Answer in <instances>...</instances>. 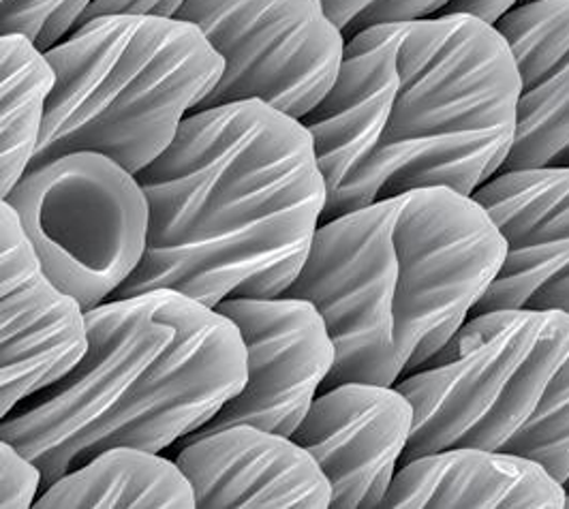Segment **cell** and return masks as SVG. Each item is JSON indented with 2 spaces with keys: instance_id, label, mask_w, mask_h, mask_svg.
Returning a JSON list of instances; mask_svg holds the SVG:
<instances>
[{
  "instance_id": "1",
  "label": "cell",
  "mask_w": 569,
  "mask_h": 509,
  "mask_svg": "<svg viewBox=\"0 0 569 509\" xmlns=\"http://www.w3.org/2000/svg\"><path fill=\"white\" fill-rule=\"evenodd\" d=\"M520 73L482 18L441 13L347 41L341 73L302 122L328 184L321 223L416 189L473 196L503 168Z\"/></svg>"
},
{
  "instance_id": "2",
  "label": "cell",
  "mask_w": 569,
  "mask_h": 509,
  "mask_svg": "<svg viewBox=\"0 0 569 509\" xmlns=\"http://www.w3.org/2000/svg\"><path fill=\"white\" fill-rule=\"evenodd\" d=\"M138 178L150 201L148 251L112 300L173 289L217 309L283 296L328 203L309 127L259 101L187 116Z\"/></svg>"
},
{
  "instance_id": "3",
  "label": "cell",
  "mask_w": 569,
  "mask_h": 509,
  "mask_svg": "<svg viewBox=\"0 0 569 509\" xmlns=\"http://www.w3.org/2000/svg\"><path fill=\"white\" fill-rule=\"evenodd\" d=\"M506 259L485 206L448 187L416 189L321 223L289 298L313 302L337 347L321 390L397 386L471 317Z\"/></svg>"
},
{
  "instance_id": "4",
  "label": "cell",
  "mask_w": 569,
  "mask_h": 509,
  "mask_svg": "<svg viewBox=\"0 0 569 509\" xmlns=\"http://www.w3.org/2000/svg\"><path fill=\"white\" fill-rule=\"evenodd\" d=\"M82 362L41 400L2 418V441L43 471V488L112 448L168 450L247 383V347L228 315L173 289L90 311Z\"/></svg>"
},
{
  "instance_id": "5",
  "label": "cell",
  "mask_w": 569,
  "mask_h": 509,
  "mask_svg": "<svg viewBox=\"0 0 569 509\" xmlns=\"http://www.w3.org/2000/svg\"><path fill=\"white\" fill-rule=\"evenodd\" d=\"M397 388L416 409L400 465L482 448L538 460L568 480L569 312L473 315Z\"/></svg>"
},
{
  "instance_id": "6",
  "label": "cell",
  "mask_w": 569,
  "mask_h": 509,
  "mask_svg": "<svg viewBox=\"0 0 569 509\" xmlns=\"http://www.w3.org/2000/svg\"><path fill=\"white\" fill-rule=\"evenodd\" d=\"M46 54L57 86L32 166L101 152L133 173L170 148L226 67L193 22L131 13L92 18Z\"/></svg>"
},
{
  "instance_id": "7",
  "label": "cell",
  "mask_w": 569,
  "mask_h": 509,
  "mask_svg": "<svg viewBox=\"0 0 569 509\" xmlns=\"http://www.w3.org/2000/svg\"><path fill=\"white\" fill-rule=\"evenodd\" d=\"M50 279L86 311L112 300L148 251L150 201L138 173L101 152L30 166L2 198Z\"/></svg>"
},
{
  "instance_id": "8",
  "label": "cell",
  "mask_w": 569,
  "mask_h": 509,
  "mask_svg": "<svg viewBox=\"0 0 569 509\" xmlns=\"http://www.w3.org/2000/svg\"><path fill=\"white\" fill-rule=\"evenodd\" d=\"M178 20L226 62L196 112L259 101L305 120L339 80L347 39L321 0H189Z\"/></svg>"
},
{
  "instance_id": "9",
  "label": "cell",
  "mask_w": 569,
  "mask_h": 509,
  "mask_svg": "<svg viewBox=\"0 0 569 509\" xmlns=\"http://www.w3.org/2000/svg\"><path fill=\"white\" fill-rule=\"evenodd\" d=\"M217 309L244 340L247 383L193 435L253 425L291 437L337 362L323 315L313 302L289 296L229 298Z\"/></svg>"
},
{
  "instance_id": "10",
  "label": "cell",
  "mask_w": 569,
  "mask_h": 509,
  "mask_svg": "<svg viewBox=\"0 0 569 509\" xmlns=\"http://www.w3.org/2000/svg\"><path fill=\"white\" fill-rule=\"evenodd\" d=\"M88 345L84 307L50 279L20 214L2 201V418L64 379Z\"/></svg>"
},
{
  "instance_id": "11",
  "label": "cell",
  "mask_w": 569,
  "mask_h": 509,
  "mask_svg": "<svg viewBox=\"0 0 569 509\" xmlns=\"http://www.w3.org/2000/svg\"><path fill=\"white\" fill-rule=\"evenodd\" d=\"M473 199L506 240V259L473 315L569 312V166L499 171Z\"/></svg>"
},
{
  "instance_id": "12",
  "label": "cell",
  "mask_w": 569,
  "mask_h": 509,
  "mask_svg": "<svg viewBox=\"0 0 569 509\" xmlns=\"http://www.w3.org/2000/svg\"><path fill=\"white\" fill-rule=\"evenodd\" d=\"M413 422L416 409L397 386L347 381L317 395L291 439L332 483L330 508H381Z\"/></svg>"
},
{
  "instance_id": "13",
  "label": "cell",
  "mask_w": 569,
  "mask_h": 509,
  "mask_svg": "<svg viewBox=\"0 0 569 509\" xmlns=\"http://www.w3.org/2000/svg\"><path fill=\"white\" fill-rule=\"evenodd\" d=\"M178 467L198 508L326 509L332 483L313 453L291 437L236 425L182 439Z\"/></svg>"
},
{
  "instance_id": "14",
  "label": "cell",
  "mask_w": 569,
  "mask_h": 509,
  "mask_svg": "<svg viewBox=\"0 0 569 509\" xmlns=\"http://www.w3.org/2000/svg\"><path fill=\"white\" fill-rule=\"evenodd\" d=\"M495 27L520 73L516 138L499 171L569 166V0L513 7Z\"/></svg>"
},
{
  "instance_id": "15",
  "label": "cell",
  "mask_w": 569,
  "mask_h": 509,
  "mask_svg": "<svg viewBox=\"0 0 569 509\" xmlns=\"http://www.w3.org/2000/svg\"><path fill=\"white\" fill-rule=\"evenodd\" d=\"M381 508H566V486L541 462L450 448L400 465Z\"/></svg>"
},
{
  "instance_id": "16",
  "label": "cell",
  "mask_w": 569,
  "mask_h": 509,
  "mask_svg": "<svg viewBox=\"0 0 569 509\" xmlns=\"http://www.w3.org/2000/svg\"><path fill=\"white\" fill-rule=\"evenodd\" d=\"M34 508H198L178 462L140 448H112L43 490Z\"/></svg>"
},
{
  "instance_id": "17",
  "label": "cell",
  "mask_w": 569,
  "mask_h": 509,
  "mask_svg": "<svg viewBox=\"0 0 569 509\" xmlns=\"http://www.w3.org/2000/svg\"><path fill=\"white\" fill-rule=\"evenodd\" d=\"M57 69L24 34H2V198L32 166Z\"/></svg>"
},
{
  "instance_id": "18",
  "label": "cell",
  "mask_w": 569,
  "mask_h": 509,
  "mask_svg": "<svg viewBox=\"0 0 569 509\" xmlns=\"http://www.w3.org/2000/svg\"><path fill=\"white\" fill-rule=\"evenodd\" d=\"M94 0H2L0 32L24 34L41 50L50 52L84 20Z\"/></svg>"
},
{
  "instance_id": "19",
  "label": "cell",
  "mask_w": 569,
  "mask_h": 509,
  "mask_svg": "<svg viewBox=\"0 0 569 509\" xmlns=\"http://www.w3.org/2000/svg\"><path fill=\"white\" fill-rule=\"evenodd\" d=\"M450 2L452 0H321L347 41L372 27L435 18L443 13Z\"/></svg>"
},
{
  "instance_id": "20",
  "label": "cell",
  "mask_w": 569,
  "mask_h": 509,
  "mask_svg": "<svg viewBox=\"0 0 569 509\" xmlns=\"http://www.w3.org/2000/svg\"><path fill=\"white\" fill-rule=\"evenodd\" d=\"M39 488H43V471L20 452L13 443L2 441V509L34 508Z\"/></svg>"
},
{
  "instance_id": "21",
  "label": "cell",
  "mask_w": 569,
  "mask_h": 509,
  "mask_svg": "<svg viewBox=\"0 0 569 509\" xmlns=\"http://www.w3.org/2000/svg\"><path fill=\"white\" fill-rule=\"evenodd\" d=\"M189 0H94L82 20V24L99 18V16H114V13H131V16H159V18H178L180 9ZM80 24V27H82ZM78 27V29H80Z\"/></svg>"
},
{
  "instance_id": "22",
  "label": "cell",
  "mask_w": 569,
  "mask_h": 509,
  "mask_svg": "<svg viewBox=\"0 0 569 509\" xmlns=\"http://www.w3.org/2000/svg\"><path fill=\"white\" fill-rule=\"evenodd\" d=\"M538 2V0H452L443 13H469L482 18L490 24H497L513 7ZM441 16V13H439Z\"/></svg>"
},
{
  "instance_id": "23",
  "label": "cell",
  "mask_w": 569,
  "mask_h": 509,
  "mask_svg": "<svg viewBox=\"0 0 569 509\" xmlns=\"http://www.w3.org/2000/svg\"><path fill=\"white\" fill-rule=\"evenodd\" d=\"M563 486H566V508H569V478L563 481Z\"/></svg>"
}]
</instances>
